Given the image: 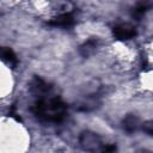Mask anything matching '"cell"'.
Listing matches in <instances>:
<instances>
[{"mask_svg": "<svg viewBox=\"0 0 153 153\" xmlns=\"http://www.w3.org/2000/svg\"><path fill=\"white\" fill-rule=\"evenodd\" d=\"M36 134L16 118L0 115V153H32Z\"/></svg>", "mask_w": 153, "mask_h": 153, "instance_id": "1", "label": "cell"}]
</instances>
